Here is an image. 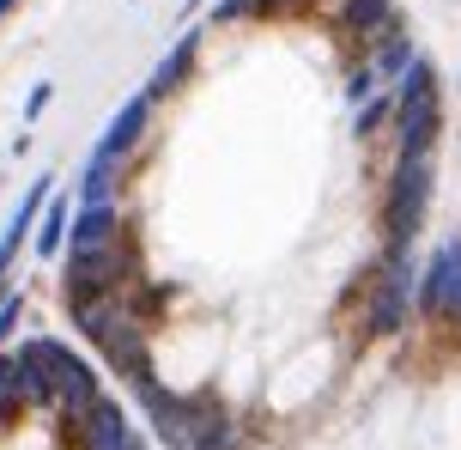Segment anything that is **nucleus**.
Here are the masks:
<instances>
[{
    "label": "nucleus",
    "mask_w": 461,
    "mask_h": 450,
    "mask_svg": "<svg viewBox=\"0 0 461 450\" xmlns=\"http://www.w3.org/2000/svg\"><path fill=\"white\" fill-rule=\"evenodd\" d=\"M328 24H334L346 43L365 55V49L376 43V37L401 31L407 19H401V6H394V0H328Z\"/></svg>",
    "instance_id": "6e6552de"
},
{
    "label": "nucleus",
    "mask_w": 461,
    "mask_h": 450,
    "mask_svg": "<svg viewBox=\"0 0 461 450\" xmlns=\"http://www.w3.org/2000/svg\"><path fill=\"white\" fill-rule=\"evenodd\" d=\"M212 24H249V19H274V0H219L207 13Z\"/></svg>",
    "instance_id": "ddd939ff"
},
{
    "label": "nucleus",
    "mask_w": 461,
    "mask_h": 450,
    "mask_svg": "<svg viewBox=\"0 0 461 450\" xmlns=\"http://www.w3.org/2000/svg\"><path fill=\"white\" fill-rule=\"evenodd\" d=\"M431 189H438V165L431 159H413V152H394L389 183H383V207H376L383 250H413L419 243L425 214H431Z\"/></svg>",
    "instance_id": "f03ea898"
},
{
    "label": "nucleus",
    "mask_w": 461,
    "mask_h": 450,
    "mask_svg": "<svg viewBox=\"0 0 461 450\" xmlns=\"http://www.w3.org/2000/svg\"><path fill=\"white\" fill-rule=\"evenodd\" d=\"M152 110H158V104H152L146 92H134V97H128V104H122V110L110 116V128L97 134V146H92V159H86V165L128 170V159L140 152V141H146V128H152Z\"/></svg>",
    "instance_id": "423d86ee"
},
{
    "label": "nucleus",
    "mask_w": 461,
    "mask_h": 450,
    "mask_svg": "<svg viewBox=\"0 0 461 450\" xmlns=\"http://www.w3.org/2000/svg\"><path fill=\"white\" fill-rule=\"evenodd\" d=\"M394 110H401V97H394V92H376L370 104H358V110H352V134H358V141H376L383 128H394Z\"/></svg>",
    "instance_id": "f8f14e48"
},
{
    "label": "nucleus",
    "mask_w": 461,
    "mask_h": 450,
    "mask_svg": "<svg viewBox=\"0 0 461 450\" xmlns=\"http://www.w3.org/2000/svg\"><path fill=\"white\" fill-rule=\"evenodd\" d=\"M419 323H431V329H449L461 335V232L443 237L431 262H425V274H419Z\"/></svg>",
    "instance_id": "39448f33"
},
{
    "label": "nucleus",
    "mask_w": 461,
    "mask_h": 450,
    "mask_svg": "<svg viewBox=\"0 0 461 450\" xmlns=\"http://www.w3.org/2000/svg\"><path fill=\"white\" fill-rule=\"evenodd\" d=\"M55 432H61V445H68V450H128V445H134L128 408L115 402V396H104L97 408H86L79 420H55Z\"/></svg>",
    "instance_id": "0eeeda50"
},
{
    "label": "nucleus",
    "mask_w": 461,
    "mask_h": 450,
    "mask_svg": "<svg viewBox=\"0 0 461 450\" xmlns=\"http://www.w3.org/2000/svg\"><path fill=\"white\" fill-rule=\"evenodd\" d=\"M19 310H24V292H0V347H6V335L19 323Z\"/></svg>",
    "instance_id": "4468645a"
},
{
    "label": "nucleus",
    "mask_w": 461,
    "mask_h": 450,
    "mask_svg": "<svg viewBox=\"0 0 461 450\" xmlns=\"http://www.w3.org/2000/svg\"><path fill=\"white\" fill-rule=\"evenodd\" d=\"M49 201H55V183H49V177H37V183L24 189V201L13 207L6 232H0V280H6V268H13V256H19V243L43 225V207H49Z\"/></svg>",
    "instance_id": "1a4fd4ad"
},
{
    "label": "nucleus",
    "mask_w": 461,
    "mask_h": 450,
    "mask_svg": "<svg viewBox=\"0 0 461 450\" xmlns=\"http://www.w3.org/2000/svg\"><path fill=\"white\" fill-rule=\"evenodd\" d=\"M13 6H19V0H0V19H6V13H13Z\"/></svg>",
    "instance_id": "dca6fc26"
},
{
    "label": "nucleus",
    "mask_w": 461,
    "mask_h": 450,
    "mask_svg": "<svg viewBox=\"0 0 461 450\" xmlns=\"http://www.w3.org/2000/svg\"><path fill=\"white\" fill-rule=\"evenodd\" d=\"M401 110H394V152H413V159H431L438 152V134H443V86H438V68L419 55L413 73L394 86Z\"/></svg>",
    "instance_id": "20e7f679"
},
{
    "label": "nucleus",
    "mask_w": 461,
    "mask_h": 450,
    "mask_svg": "<svg viewBox=\"0 0 461 450\" xmlns=\"http://www.w3.org/2000/svg\"><path fill=\"white\" fill-rule=\"evenodd\" d=\"M419 256L413 250H383V256L370 262L365 274V317H358V329H365V341H394V335L413 323L419 310Z\"/></svg>",
    "instance_id": "f257e3e1"
},
{
    "label": "nucleus",
    "mask_w": 461,
    "mask_h": 450,
    "mask_svg": "<svg viewBox=\"0 0 461 450\" xmlns=\"http://www.w3.org/2000/svg\"><path fill=\"white\" fill-rule=\"evenodd\" d=\"M194 6H201V0H183V13H194Z\"/></svg>",
    "instance_id": "f3484780"
},
{
    "label": "nucleus",
    "mask_w": 461,
    "mask_h": 450,
    "mask_svg": "<svg viewBox=\"0 0 461 450\" xmlns=\"http://www.w3.org/2000/svg\"><path fill=\"white\" fill-rule=\"evenodd\" d=\"M73 195H55L43 207V225H37V256H68V232H73Z\"/></svg>",
    "instance_id": "9b49d317"
},
{
    "label": "nucleus",
    "mask_w": 461,
    "mask_h": 450,
    "mask_svg": "<svg viewBox=\"0 0 461 450\" xmlns=\"http://www.w3.org/2000/svg\"><path fill=\"white\" fill-rule=\"evenodd\" d=\"M140 274H146V262H140V243H134V237H122V243H110V250H79V256H61V305L79 310V305L122 298Z\"/></svg>",
    "instance_id": "7ed1b4c3"
},
{
    "label": "nucleus",
    "mask_w": 461,
    "mask_h": 450,
    "mask_svg": "<svg viewBox=\"0 0 461 450\" xmlns=\"http://www.w3.org/2000/svg\"><path fill=\"white\" fill-rule=\"evenodd\" d=\"M194 61H201V31H183L176 43H170V55H164L158 68H152V79H146V97L152 104H164V97H176L188 86V73H194Z\"/></svg>",
    "instance_id": "9d476101"
},
{
    "label": "nucleus",
    "mask_w": 461,
    "mask_h": 450,
    "mask_svg": "<svg viewBox=\"0 0 461 450\" xmlns=\"http://www.w3.org/2000/svg\"><path fill=\"white\" fill-rule=\"evenodd\" d=\"M49 97H55V86H49V79H37V86H31V97H24V128L49 110Z\"/></svg>",
    "instance_id": "2eb2a0df"
}]
</instances>
